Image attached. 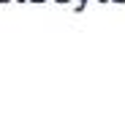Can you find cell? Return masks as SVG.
<instances>
[{
    "instance_id": "obj_3",
    "label": "cell",
    "mask_w": 125,
    "mask_h": 117,
    "mask_svg": "<svg viewBox=\"0 0 125 117\" xmlns=\"http://www.w3.org/2000/svg\"><path fill=\"white\" fill-rule=\"evenodd\" d=\"M16 3H25V0H16Z\"/></svg>"
},
{
    "instance_id": "obj_2",
    "label": "cell",
    "mask_w": 125,
    "mask_h": 117,
    "mask_svg": "<svg viewBox=\"0 0 125 117\" xmlns=\"http://www.w3.org/2000/svg\"><path fill=\"white\" fill-rule=\"evenodd\" d=\"M57 3H68V0H57Z\"/></svg>"
},
{
    "instance_id": "obj_4",
    "label": "cell",
    "mask_w": 125,
    "mask_h": 117,
    "mask_svg": "<svg viewBox=\"0 0 125 117\" xmlns=\"http://www.w3.org/2000/svg\"><path fill=\"white\" fill-rule=\"evenodd\" d=\"M0 3H8V0H0Z\"/></svg>"
},
{
    "instance_id": "obj_1",
    "label": "cell",
    "mask_w": 125,
    "mask_h": 117,
    "mask_svg": "<svg viewBox=\"0 0 125 117\" xmlns=\"http://www.w3.org/2000/svg\"><path fill=\"white\" fill-rule=\"evenodd\" d=\"M30 3H44V0H30Z\"/></svg>"
}]
</instances>
